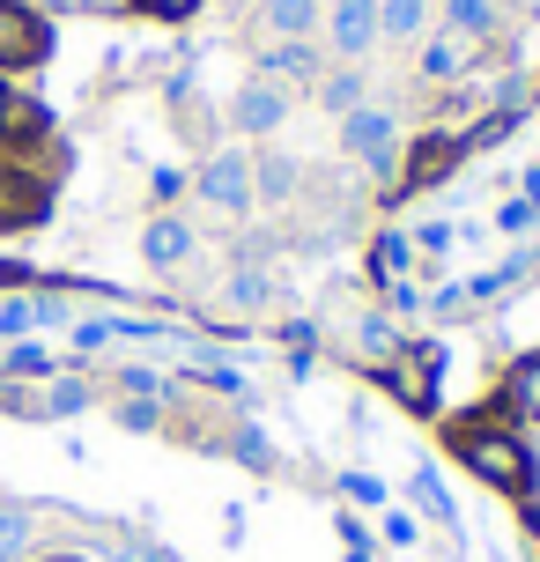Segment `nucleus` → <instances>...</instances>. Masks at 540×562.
Masks as SVG:
<instances>
[{"label":"nucleus","mask_w":540,"mask_h":562,"mask_svg":"<svg viewBox=\"0 0 540 562\" xmlns=\"http://www.w3.org/2000/svg\"><path fill=\"white\" fill-rule=\"evenodd\" d=\"M23 548H30V510L0 504V562H23Z\"/></svg>","instance_id":"19"},{"label":"nucleus","mask_w":540,"mask_h":562,"mask_svg":"<svg viewBox=\"0 0 540 562\" xmlns=\"http://www.w3.org/2000/svg\"><path fill=\"white\" fill-rule=\"evenodd\" d=\"M164 393V378L156 370H126V400H156Z\"/></svg>","instance_id":"32"},{"label":"nucleus","mask_w":540,"mask_h":562,"mask_svg":"<svg viewBox=\"0 0 540 562\" xmlns=\"http://www.w3.org/2000/svg\"><path fill=\"white\" fill-rule=\"evenodd\" d=\"M459 148H466V140H452V134L423 140V148H415V170H407V193H415V186H437V178H452Z\"/></svg>","instance_id":"11"},{"label":"nucleus","mask_w":540,"mask_h":562,"mask_svg":"<svg viewBox=\"0 0 540 562\" xmlns=\"http://www.w3.org/2000/svg\"><path fill=\"white\" fill-rule=\"evenodd\" d=\"M200 200L223 207V215H245V207H252V164H245L237 148H223L215 164L200 170Z\"/></svg>","instance_id":"3"},{"label":"nucleus","mask_w":540,"mask_h":562,"mask_svg":"<svg viewBox=\"0 0 540 562\" xmlns=\"http://www.w3.org/2000/svg\"><path fill=\"white\" fill-rule=\"evenodd\" d=\"M452 237H459L452 223H423V229H415V245H423L429 259H437V252H452Z\"/></svg>","instance_id":"30"},{"label":"nucleus","mask_w":540,"mask_h":562,"mask_svg":"<svg viewBox=\"0 0 540 562\" xmlns=\"http://www.w3.org/2000/svg\"><path fill=\"white\" fill-rule=\"evenodd\" d=\"M37 562H89V555H37Z\"/></svg>","instance_id":"37"},{"label":"nucleus","mask_w":540,"mask_h":562,"mask_svg":"<svg viewBox=\"0 0 540 562\" xmlns=\"http://www.w3.org/2000/svg\"><path fill=\"white\" fill-rule=\"evenodd\" d=\"M533 223H540V207H533V200H504V207H496V229H504V237H526Z\"/></svg>","instance_id":"22"},{"label":"nucleus","mask_w":540,"mask_h":562,"mask_svg":"<svg viewBox=\"0 0 540 562\" xmlns=\"http://www.w3.org/2000/svg\"><path fill=\"white\" fill-rule=\"evenodd\" d=\"M178 186H185V170H156V178H148V193H156V200H178Z\"/></svg>","instance_id":"35"},{"label":"nucleus","mask_w":540,"mask_h":562,"mask_svg":"<svg viewBox=\"0 0 540 562\" xmlns=\"http://www.w3.org/2000/svg\"><path fill=\"white\" fill-rule=\"evenodd\" d=\"M0 370H8V378H45V370H53V348L15 340V348H0Z\"/></svg>","instance_id":"18"},{"label":"nucleus","mask_w":540,"mask_h":562,"mask_svg":"<svg viewBox=\"0 0 540 562\" xmlns=\"http://www.w3.org/2000/svg\"><path fill=\"white\" fill-rule=\"evenodd\" d=\"M164 326H148V318H75V348H112V340H156Z\"/></svg>","instance_id":"9"},{"label":"nucleus","mask_w":540,"mask_h":562,"mask_svg":"<svg viewBox=\"0 0 540 562\" xmlns=\"http://www.w3.org/2000/svg\"><path fill=\"white\" fill-rule=\"evenodd\" d=\"M326 104H334V112H356V104H363V82H356V75H334V82H326Z\"/></svg>","instance_id":"28"},{"label":"nucleus","mask_w":540,"mask_h":562,"mask_svg":"<svg viewBox=\"0 0 540 562\" xmlns=\"http://www.w3.org/2000/svg\"><path fill=\"white\" fill-rule=\"evenodd\" d=\"M452 451H459V467H474V481L504 488V496H533V459H526V445H518L504 422H488V415L459 422Z\"/></svg>","instance_id":"1"},{"label":"nucleus","mask_w":540,"mask_h":562,"mask_svg":"<svg viewBox=\"0 0 540 562\" xmlns=\"http://www.w3.org/2000/svg\"><path fill=\"white\" fill-rule=\"evenodd\" d=\"M407 488H415V504H423L429 518H437V526H452V496H445V481H437V467H423V474L407 481Z\"/></svg>","instance_id":"21"},{"label":"nucleus","mask_w":540,"mask_h":562,"mask_svg":"<svg viewBox=\"0 0 540 562\" xmlns=\"http://www.w3.org/2000/svg\"><path fill=\"white\" fill-rule=\"evenodd\" d=\"M45 53H53V30L30 8H0V67H37Z\"/></svg>","instance_id":"4"},{"label":"nucleus","mask_w":540,"mask_h":562,"mask_svg":"<svg viewBox=\"0 0 540 562\" xmlns=\"http://www.w3.org/2000/svg\"><path fill=\"white\" fill-rule=\"evenodd\" d=\"M82 407H89V385H82V378H75V385H53L37 415H82Z\"/></svg>","instance_id":"23"},{"label":"nucleus","mask_w":540,"mask_h":562,"mask_svg":"<svg viewBox=\"0 0 540 562\" xmlns=\"http://www.w3.org/2000/svg\"><path fill=\"white\" fill-rule=\"evenodd\" d=\"M341 140L356 164H370L378 178L393 170V112H378V104H356V112L341 119Z\"/></svg>","instance_id":"2"},{"label":"nucleus","mask_w":540,"mask_h":562,"mask_svg":"<svg viewBox=\"0 0 540 562\" xmlns=\"http://www.w3.org/2000/svg\"><path fill=\"white\" fill-rule=\"evenodd\" d=\"M378 30L385 37H415L423 30V0H378Z\"/></svg>","instance_id":"20"},{"label":"nucleus","mask_w":540,"mask_h":562,"mask_svg":"<svg viewBox=\"0 0 540 562\" xmlns=\"http://www.w3.org/2000/svg\"><path fill=\"white\" fill-rule=\"evenodd\" d=\"M445 30H459V37L482 45L488 30H496V8H488V0H452V8H445Z\"/></svg>","instance_id":"16"},{"label":"nucleus","mask_w":540,"mask_h":562,"mask_svg":"<svg viewBox=\"0 0 540 562\" xmlns=\"http://www.w3.org/2000/svg\"><path fill=\"white\" fill-rule=\"evenodd\" d=\"M259 75H267V82H312L318 75L312 37H274V45L259 53Z\"/></svg>","instance_id":"7"},{"label":"nucleus","mask_w":540,"mask_h":562,"mask_svg":"<svg viewBox=\"0 0 540 562\" xmlns=\"http://www.w3.org/2000/svg\"><path fill=\"white\" fill-rule=\"evenodd\" d=\"M363 356H378V363H393V356H400V340H393L385 318H363Z\"/></svg>","instance_id":"27"},{"label":"nucleus","mask_w":540,"mask_h":562,"mask_svg":"<svg viewBox=\"0 0 540 562\" xmlns=\"http://www.w3.org/2000/svg\"><path fill=\"white\" fill-rule=\"evenodd\" d=\"M504 407L526 422H540V356H518L511 378H504Z\"/></svg>","instance_id":"12"},{"label":"nucleus","mask_w":540,"mask_h":562,"mask_svg":"<svg viewBox=\"0 0 540 562\" xmlns=\"http://www.w3.org/2000/svg\"><path fill=\"white\" fill-rule=\"evenodd\" d=\"M229 304L259 311V304H267V281H259V274H229Z\"/></svg>","instance_id":"29"},{"label":"nucleus","mask_w":540,"mask_h":562,"mask_svg":"<svg viewBox=\"0 0 540 562\" xmlns=\"http://www.w3.org/2000/svg\"><path fill=\"white\" fill-rule=\"evenodd\" d=\"M53 318H59L53 296H8V304H0V334L15 340V334H37V326H53Z\"/></svg>","instance_id":"13"},{"label":"nucleus","mask_w":540,"mask_h":562,"mask_svg":"<svg viewBox=\"0 0 540 562\" xmlns=\"http://www.w3.org/2000/svg\"><path fill=\"white\" fill-rule=\"evenodd\" d=\"M341 496H348V504L385 510V481H378V474H341Z\"/></svg>","instance_id":"24"},{"label":"nucleus","mask_w":540,"mask_h":562,"mask_svg":"<svg viewBox=\"0 0 540 562\" xmlns=\"http://www.w3.org/2000/svg\"><path fill=\"white\" fill-rule=\"evenodd\" d=\"M30 215H45V193H37V178H30V170L0 178V223H30Z\"/></svg>","instance_id":"14"},{"label":"nucleus","mask_w":540,"mask_h":562,"mask_svg":"<svg viewBox=\"0 0 540 562\" xmlns=\"http://www.w3.org/2000/svg\"><path fill=\"white\" fill-rule=\"evenodd\" d=\"M378 267L400 281V267H407V237H393V229H385V237H378Z\"/></svg>","instance_id":"31"},{"label":"nucleus","mask_w":540,"mask_h":562,"mask_svg":"<svg viewBox=\"0 0 540 562\" xmlns=\"http://www.w3.org/2000/svg\"><path fill=\"white\" fill-rule=\"evenodd\" d=\"M341 562H370V548H348V555H341Z\"/></svg>","instance_id":"36"},{"label":"nucleus","mask_w":540,"mask_h":562,"mask_svg":"<svg viewBox=\"0 0 540 562\" xmlns=\"http://www.w3.org/2000/svg\"><path fill=\"white\" fill-rule=\"evenodd\" d=\"M119 562H178V555H171V548H156V540H126V555H119Z\"/></svg>","instance_id":"34"},{"label":"nucleus","mask_w":540,"mask_h":562,"mask_svg":"<svg viewBox=\"0 0 540 562\" xmlns=\"http://www.w3.org/2000/svg\"><path fill=\"white\" fill-rule=\"evenodd\" d=\"M267 23H274V37H312L318 0H267Z\"/></svg>","instance_id":"15"},{"label":"nucleus","mask_w":540,"mask_h":562,"mask_svg":"<svg viewBox=\"0 0 540 562\" xmlns=\"http://www.w3.org/2000/svg\"><path fill=\"white\" fill-rule=\"evenodd\" d=\"M0 134H8V140H30V134H45V112H37L30 97H0Z\"/></svg>","instance_id":"17"},{"label":"nucleus","mask_w":540,"mask_h":562,"mask_svg":"<svg viewBox=\"0 0 540 562\" xmlns=\"http://www.w3.org/2000/svg\"><path fill=\"white\" fill-rule=\"evenodd\" d=\"M289 170H296V164H267V178H259V193H267V200H282L289 186H296V178H289Z\"/></svg>","instance_id":"33"},{"label":"nucleus","mask_w":540,"mask_h":562,"mask_svg":"<svg viewBox=\"0 0 540 562\" xmlns=\"http://www.w3.org/2000/svg\"><path fill=\"white\" fill-rule=\"evenodd\" d=\"M466 67H474V37H459V30H437V37L423 45V75H429V82H459Z\"/></svg>","instance_id":"8"},{"label":"nucleus","mask_w":540,"mask_h":562,"mask_svg":"<svg viewBox=\"0 0 540 562\" xmlns=\"http://www.w3.org/2000/svg\"><path fill=\"white\" fill-rule=\"evenodd\" d=\"M134 8H142L148 23H193L200 15V0H134Z\"/></svg>","instance_id":"25"},{"label":"nucleus","mask_w":540,"mask_h":562,"mask_svg":"<svg viewBox=\"0 0 540 562\" xmlns=\"http://www.w3.org/2000/svg\"><path fill=\"white\" fill-rule=\"evenodd\" d=\"M142 252H148V267H178V259H193V229L178 223V215H156L148 237H142Z\"/></svg>","instance_id":"10"},{"label":"nucleus","mask_w":540,"mask_h":562,"mask_svg":"<svg viewBox=\"0 0 540 562\" xmlns=\"http://www.w3.org/2000/svg\"><path fill=\"white\" fill-rule=\"evenodd\" d=\"M533 281H540V259H533Z\"/></svg>","instance_id":"38"},{"label":"nucleus","mask_w":540,"mask_h":562,"mask_svg":"<svg viewBox=\"0 0 540 562\" xmlns=\"http://www.w3.org/2000/svg\"><path fill=\"white\" fill-rule=\"evenodd\" d=\"M378 533H385V548H415V540H423V526H415L407 510H385V518H378Z\"/></svg>","instance_id":"26"},{"label":"nucleus","mask_w":540,"mask_h":562,"mask_svg":"<svg viewBox=\"0 0 540 562\" xmlns=\"http://www.w3.org/2000/svg\"><path fill=\"white\" fill-rule=\"evenodd\" d=\"M289 119V97H282V82H267V75H252V82L237 89V126L245 134H274Z\"/></svg>","instance_id":"6"},{"label":"nucleus","mask_w":540,"mask_h":562,"mask_svg":"<svg viewBox=\"0 0 540 562\" xmlns=\"http://www.w3.org/2000/svg\"><path fill=\"white\" fill-rule=\"evenodd\" d=\"M385 30H378V0H334V53L341 59H370Z\"/></svg>","instance_id":"5"}]
</instances>
